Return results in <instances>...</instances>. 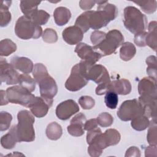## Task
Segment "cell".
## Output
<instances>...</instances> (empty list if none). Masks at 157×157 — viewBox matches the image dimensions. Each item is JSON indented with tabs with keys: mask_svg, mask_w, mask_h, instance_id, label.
Returning a JSON list of instances; mask_svg holds the SVG:
<instances>
[{
	"mask_svg": "<svg viewBox=\"0 0 157 157\" xmlns=\"http://www.w3.org/2000/svg\"><path fill=\"white\" fill-rule=\"evenodd\" d=\"M98 4L97 10H87L82 14L85 17L90 28L99 29L105 26L117 16V7L107 1H96Z\"/></svg>",
	"mask_w": 157,
	"mask_h": 157,
	"instance_id": "6da1fadb",
	"label": "cell"
},
{
	"mask_svg": "<svg viewBox=\"0 0 157 157\" xmlns=\"http://www.w3.org/2000/svg\"><path fill=\"white\" fill-rule=\"evenodd\" d=\"M18 124L16 132L18 142H32L35 139L33 124L35 121L33 114L28 110H22L17 114Z\"/></svg>",
	"mask_w": 157,
	"mask_h": 157,
	"instance_id": "7a4b0ae2",
	"label": "cell"
},
{
	"mask_svg": "<svg viewBox=\"0 0 157 157\" xmlns=\"http://www.w3.org/2000/svg\"><path fill=\"white\" fill-rule=\"evenodd\" d=\"M91 66L83 60L74 66L70 76L66 81L65 88L70 91H77L84 87L89 80L87 72Z\"/></svg>",
	"mask_w": 157,
	"mask_h": 157,
	"instance_id": "3957f363",
	"label": "cell"
},
{
	"mask_svg": "<svg viewBox=\"0 0 157 157\" xmlns=\"http://www.w3.org/2000/svg\"><path fill=\"white\" fill-rule=\"evenodd\" d=\"M124 25L131 33L136 34L143 32L147 26V18L138 9L128 6L124 9Z\"/></svg>",
	"mask_w": 157,
	"mask_h": 157,
	"instance_id": "277c9868",
	"label": "cell"
},
{
	"mask_svg": "<svg viewBox=\"0 0 157 157\" xmlns=\"http://www.w3.org/2000/svg\"><path fill=\"white\" fill-rule=\"evenodd\" d=\"M15 33L21 39H38L42 35V29L26 16L20 17L15 24Z\"/></svg>",
	"mask_w": 157,
	"mask_h": 157,
	"instance_id": "5b68a950",
	"label": "cell"
},
{
	"mask_svg": "<svg viewBox=\"0 0 157 157\" xmlns=\"http://www.w3.org/2000/svg\"><path fill=\"white\" fill-rule=\"evenodd\" d=\"M123 42L124 37L121 33L117 29H112L106 34L105 38L98 45L93 47L104 56L113 53Z\"/></svg>",
	"mask_w": 157,
	"mask_h": 157,
	"instance_id": "8992f818",
	"label": "cell"
},
{
	"mask_svg": "<svg viewBox=\"0 0 157 157\" xmlns=\"http://www.w3.org/2000/svg\"><path fill=\"white\" fill-rule=\"evenodd\" d=\"M6 96L9 102L29 107L36 96L21 86H13L7 88Z\"/></svg>",
	"mask_w": 157,
	"mask_h": 157,
	"instance_id": "52a82bcc",
	"label": "cell"
},
{
	"mask_svg": "<svg viewBox=\"0 0 157 157\" xmlns=\"http://www.w3.org/2000/svg\"><path fill=\"white\" fill-rule=\"evenodd\" d=\"M131 91V85L129 81L125 78H121L99 84L96 88V94L102 95L108 91H113L117 94L126 95L129 94Z\"/></svg>",
	"mask_w": 157,
	"mask_h": 157,
	"instance_id": "ba28073f",
	"label": "cell"
},
{
	"mask_svg": "<svg viewBox=\"0 0 157 157\" xmlns=\"http://www.w3.org/2000/svg\"><path fill=\"white\" fill-rule=\"evenodd\" d=\"M140 115H144V110L136 99L124 101L117 111V116L124 121L132 120Z\"/></svg>",
	"mask_w": 157,
	"mask_h": 157,
	"instance_id": "9c48e42d",
	"label": "cell"
},
{
	"mask_svg": "<svg viewBox=\"0 0 157 157\" xmlns=\"http://www.w3.org/2000/svg\"><path fill=\"white\" fill-rule=\"evenodd\" d=\"M139 98L145 100L156 101V80L150 77L141 79L138 84Z\"/></svg>",
	"mask_w": 157,
	"mask_h": 157,
	"instance_id": "30bf717a",
	"label": "cell"
},
{
	"mask_svg": "<svg viewBox=\"0 0 157 157\" xmlns=\"http://www.w3.org/2000/svg\"><path fill=\"white\" fill-rule=\"evenodd\" d=\"M37 83L39 86L40 96L47 100L53 101V98L58 92V86L55 80L47 74L39 79Z\"/></svg>",
	"mask_w": 157,
	"mask_h": 157,
	"instance_id": "8fae6325",
	"label": "cell"
},
{
	"mask_svg": "<svg viewBox=\"0 0 157 157\" xmlns=\"http://www.w3.org/2000/svg\"><path fill=\"white\" fill-rule=\"evenodd\" d=\"M74 51L78 57L91 66L95 64L102 56L101 53L94 50L93 47L85 43L78 44Z\"/></svg>",
	"mask_w": 157,
	"mask_h": 157,
	"instance_id": "7c38bea8",
	"label": "cell"
},
{
	"mask_svg": "<svg viewBox=\"0 0 157 157\" xmlns=\"http://www.w3.org/2000/svg\"><path fill=\"white\" fill-rule=\"evenodd\" d=\"M0 72L1 83L4 82L7 85L18 83L20 74L11 63L2 58L0 60Z\"/></svg>",
	"mask_w": 157,
	"mask_h": 157,
	"instance_id": "4fadbf2b",
	"label": "cell"
},
{
	"mask_svg": "<svg viewBox=\"0 0 157 157\" xmlns=\"http://www.w3.org/2000/svg\"><path fill=\"white\" fill-rule=\"evenodd\" d=\"M78 104L72 99H68L59 103L56 108L57 117L62 120H68L79 111Z\"/></svg>",
	"mask_w": 157,
	"mask_h": 157,
	"instance_id": "5bb4252c",
	"label": "cell"
},
{
	"mask_svg": "<svg viewBox=\"0 0 157 157\" xmlns=\"http://www.w3.org/2000/svg\"><path fill=\"white\" fill-rule=\"evenodd\" d=\"M53 101L47 100L42 97H36L29 106L31 113L37 118L45 117L52 105Z\"/></svg>",
	"mask_w": 157,
	"mask_h": 157,
	"instance_id": "9a60e30c",
	"label": "cell"
},
{
	"mask_svg": "<svg viewBox=\"0 0 157 157\" xmlns=\"http://www.w3.org/2000/svg\"><path fill=\"white\" fill-rule=\"evenodd\" d=\"M87 77L88 80L100 84L110 81V78L107 69L101 64H94L88 71Z\"/></svg>",
	"mask_w": 157,
	"mask_h": 157,
	"instance_id": "2e32d148",
	"label": "cell"
},
{
	"mask_svg": "<svg viewBox=\"0 0 157 157\" xmlns=\"http://www.w3.org/2000/svg\"><path fill=\"white\" fill-rule=\"evenodd\" d=\"M86 121V117L83 113L77 114L71 120L70 124L67 128L69 134L75 137H79L84 134V124Z\"/></svg>",
	"mask_w": 157,
	"mask_h": 157,
	"instance_id": "e0dca14e",
	"label": "cell"
},
{
	"mask_svg": "<svg viewBox=\"0 0 157 157\" xmlns=\"http://www.w3.org/2000/svg\"><path fill=\"white\" fill-rule=\"evenodd\" d=\"M121 136L120 132L115 129H108L104 133H101L99 137V143L104 150L107 147L115 145L119 143Z\"/></svg>",
	"mask_w": 157,
	"mask_h": 157,
	"instance_id": "ac0fdd59",
	"label": "cell"
},
{
	"mask_svg": "<svg viewBox=\"0 0 157 157\" xmlns=\"http://www.w3.org/2000/svg\"><path fill=\"white\" fill-rule=\"evenodd\" d=\"M62 36L63 40L69 45H75L79 44L83 37V32L78 26L74 25L65 28Z\"/></svg>",
	"mask_w": 157,
	"mask_h": 157,
	"instance_id": "d6986e66",
	"label": "cell"
},
{
	"mask_svg": "<svg viewBox=\"0 0 157 157\" xmlns=\"http://www.w3.org/2000/svg\"><path fill=\"white\" fill-rule=\"evenodd\" d=\"M11 64L15 69L24 74H29L33 71L34 65L32 61L26 57L14 56L10 60Z\"/></svg>",
	"mask_w": 157,
	"mask_h": 157,
	"instance_id": "ffe728a7",
	"label": "cell"
},
{
	"mask_svg": "<svg viewBox=\"0 0 157 157\" xmlns=\"http://www.w3.org/2000/svg\"><path fill=\"white\" fill-rule=\"evenodd\" d=\"M53 17L55 23L58 26H63L68 23L71 17L70 10L64 7H58L53 12Z\"/></svg>",
	"mask_w": 157,
	"mask_h": 157,
	"instance_id": "44dd1931",
	"label": "cell"
},
{
	"mask_svg": "<svg viewBox=\"0 0 157 157\" xmlns=\"http://www.w3.org/2000/svg\"><path fill=\"white\" fill-rule=\"evenodd\" d=\"M18 142L16 132V125L13 126L9 132L2 136L1 138V144L2 147L6 149L13 148Z\"/></svg>",
	"mask_w": 157,
	"mask_h": 157,
	"instance_id": "7402d4cb",
	"label": "cell"
},
{
	"mask_svg": "<svg viewBox=\"0 0 157 157\" xmlns=\"http://www.w3.org/2000/svg\"><path fill=\"white\" fill-rule=\"evenodd\" d=\"M120 50V56L123 61H128L131 60L136 55V48L131 42H126L121 44Z\"/></svg>",
	"mask_w": 157,
	"mask_h": 157,
	"instance_id": "603a6c76",
	"label": "cell"
},
{
	"mask_svg": "<svg viewBox=\"0 0 157 157\" xmlns=\"http://www.w3.org/2000/svg\"><path fill=\"white\" fill-rule=\"evenodd\" d=\"M40 2V1H21L20 5L21 10L25 16L31 18L32 16L38 10L37 7Z\"/></svg>",
	"mask_w": 157,
	"mask_h": 157,
	"instance_id": "cb8c5ba5",
	"label": "cell"
},
{
	"mask_svg": "<svg viewBox=\"0 0 157 157\" xmlns=\"http://www.w3.org/2000/svg\"><path fill=\"white\" fill-rule=\"evenodd\" d=\"M138 101L144 110V113L145 115H146L147 117H150L151 118H156V101L145 100L139 98L138 99Z\"/></svg>",
	"mask_w": 157,
	"mask_h": 157,
	"instance_id": "d4e9b609",
	"label": "cell"
},
{
	"mask_svg": "<svg viewBox=\"0 0 157 157\" xmlns=\"http://www.w3.org/2000/svg\"><path fill=\"white\" fill-rule=\"evenodd\" d=\"M148 33H147L145 43L154 51L156 50V21H151L148 25Z\"/></svg>",
	"mask_w": 157,
	"mask_h": 157,
	"instance_id": "484cf974",
	"label": "cell"
},
{
	"mask_svg": "<svg viewBox=\"0 0 157 157\" xmlns=\"http://www.w3.org/2000/svg\"><path fill=\"white\" fill-rule=\"evenodd\" d=\"M11 2L9 1H4L2 2L0 7V26L1 27L6 26L11 21V13L9 11Z\"/></svg>",
	"mask_w": 157,
	"mask_h": 157,
	"instance_id": "4316f807",
	"label": "cell"
},
{
	"mask_svg": "<svg viewBox=\"0 0 157 157\" xmlns=\"http://www.w3.org/2000/svg\"><path fill=\"white\" fill-rule=\"evenodd\" d=\"M45 132L49 139L56 140L61 137L63 130L61 126L58 123L56 122H52L48 124Z\"/></svg>",
	"mask_w": 157,
	"mask_h": 157,
	"instance_id": "83f0119b",
	"label": "cell"
},
{
	"mask_svg": "<svg viewBox=\"0 0 157 157\" xmlns=\"http://www.w3.org/2000/svg\"><path fill=\"white\" fill-rule=\"evenodd\" d=\"M17 50L16 44L9 39H5L0 42V55L1 56H7L15 52Z\"/></svg>",
	"mask_w": 157,
	"mask_h": 157,
	"instance_id": "f1b7e54d",
	"label": "cell"
},
{
	"mask_svg": "<svg viewBox=\"0 0 157 157\" xmlns=\"http://www.w3.org/2000/svg\"><path fill=\"white\" fill-rule=\"evenodd\" d=\"M150 124L148 117L145 115H140L131 120V125L136 131H141L145 130Z\"/></svg>",
	"mask_w": 157,
	"mask_h": 157,
	"instance_id": "f546056e",
	"label": "cell"
},
{
	"mask_svg": "<svg viewBox=\"0 0 157 157\" xmlns=\"http://www.w3.org/2000/svg\"><path fill=\"white\" fill-rule=\"evenodd\" d=\"M18 83L20 86L27 89L30 92L34 91L36 88L35 80L27 74L20 75Z\"/></svg>",
	"mask_w": 157,
	"mask_h": 157,
	"instance_id": "4dcf8cb0",
	"label": "cell"
},
{
	"mask_svg": "<svg viewBox=\"0 0 157 157\" xmlns=\"http://www.w3.org/2000/svg\"><path fill=\"white\" fill-rule=\"evenodd\" d=\"M137 4L141 9L146 13H152L156 10V1H133Z\"/></svg>",
	"mask_w": 157,
	"mask_h": 157,
	"instance_id": "1f68e13d",
	"label": "cell"
},
{
	"mask_svg": "<svg viewBox=\"0 0 157 157\" xmlns=\"http://www.w3.org/2000/svg\"><path fill=\"white\" fill-rule=\"evenodd\" d=\"M148 67L147 68V72L148 76L155 80H156L157 73V63L156 58L155 56H150L146 59Z\"/></svg>",
	"mask_w": 157,
	"mask_h": 157,
	"instance_id": "d6a6232c",
	"label": "cell"
},
{
	"mask_svg": "<svg viewBox=\"0 0 157 157\" xmlns=\"http://www.w3.org/2000/svg\"><path fill=\"white\" fill-rule=\"evenodd\" d=\"M149 129L147 133V141L150 145H156V119L153 118L150 121Z\"/></svg>",
	"mask_w": 157,
	"mask_h": 157,
	"instance_id": "836d02e7",
	"label": "cell"
},
{
	"mask_svg": "<svg viewBox=\"0 0 157 157\" xmlns=\"http://www.w3.org/2000/svg\"><path fill=\"white\" fill-rule=\"evenodd\" d=\"M50 18V14L44 10H37L31 19L37 25L40 26L47 23Z\"/></svg>",
	"mask_w": 157,
	"mask_h": 157,
	"instance_id": "e575fe53",
	"label": "cell"
},
{
	"mask_svg": "<svg viewBox=\"0 0 157 157\" xmlns=\"http://www.w3.org/2000/svg\"><path fill=\"white\" fill-rule=\"evenodd\" d=\"M104 102L106 106L110 109H115L118 104V94L113 91H108L105 93Z\"/></svg>",
	"mask_w": 157,
	"mask_h": 157,
	"instance_id": "d590c367",
	"label": "cell"
},
{
	"mask_svg": "<svg viewBox=\"0 0 157 157\" xmlns=\"http://www.w3.org/2000/svg\"><path fill=\"white\" fill-rule=\"evenodd\" d=\"M12 117L7 112L2 111L0 113V130L4 131L7 130L10 125Z\"/></svg>",
	"mask_w": 157,
	"mask_h": 157,
	"instance_id": "8d00e7d4",
	"label": "cell"
},
{
	"mask_svg": "<svg viewBox=\"0 0 157 157\" xmlns=\"http://www.w3.org/2000/svg\"><path fill=\"white\" fill-rule=\"evenodd\" d=\"M96 120L98 124L104 128L110 126L113 122V117L107 112H102L100 113Z\"/></svg>",
	"mask_w": 157,
	"mask_h": 157,
	"instance_id": "74e56055",
	"label": "cell"
},
{
	"mask_svg": "<svg viewBox=\"0 0 157 157\" xmlns=\"http://www.w3.org/2000/svg\"><path fill=\"white\" fill-rule=\"evenodd\" d=\"M42 39L45 42L50 44L55 43L58 40L57 33L54 29L52 28H47L43 33Z\"/></svg>",
	"mask_w": 157,
	"mask_h": 157,
	"instance_id": "f35d334b",
	"label": "cell"
},
{
	"mask_svg": "<svg viewBox=\"0 0 157 157\" xmlns=\"http://www.w3.org/2000/svg\"><path fill=\"white\" fill-rule=\"evenodd\" d=\"M78 103L83 109H91L95 104V101L93 98L89 96H81L78 99Z\"/></svg>",
	"mask_w": 157,
	"mask_h": 157,
	"instance_id": "ab89813d",
	"label": "cell"
},
{
	"mask_svg": "<svg viewBox=\"0 0 157 157\" xmlns=\"http://www.w3.org/2000/svg\"><path fill=\"white\" fill-rule=\"evenodd\" d=\"M106 33L100 31H94L91 34V41L94 45L93 46L98 45L105 37Z\"/></svg>",
	"mask_w": 157,
	"mask_h": 157,
	"instance_id": "60d3db41",
	"label": "cell"
},
{
	"mask_svg": "<svg viewBox=\"0 0 157 157\" xmlns=\"http://www.w3.org/2000/svg\"><path fill=\"white\" fill-rule=\"evenodd\" d=\"M147 33L145 31L140 32L137 33L134 36V43L139 47H145L146 46L145 38Z\"/></svg>",
	"mask_w": 157,
	"mask_h": 157,
	"instance_id": "b9f144b4",
	"label": "cell"
},
{
	"mask_svg": "<svg viewBox=\"0 0 157 157\" xmlns=\"http://www.w3.org/2000/svg\"><path fill=\"white\" fill-rule=\"evenodd\" d=\"M98 127V122L97 120L95 118L90 119L88 121H86L84 124V129L86 131L92 130Z\"/></svg>",
	"mask_w": 157,
	"mask_h": 157,
	"instance_id": "7bdbcfd3",
	"label": "cell"
},
{
	"mask_svg": "<svg viewBox=\"0 0 157 157\" xmlns=\"http://www.w3.org/2000/svg\"><path fill=\"white\" fill-rule=\"evenodd\" d=\"M125 156H140V151L137 147H131L126 150Z\"/></svg>",
	"mask_w": 157,
	"mask_h": 157,
	"instance_id": "ee69618b",
	"label": "cell"
},
{
	"mask_svg": "<svg viewBox=\"0 0 157 157\" xmlns=\"http://www.w3.org/2000/svg\"><path fill=\"white\" fill-rule=\"evenodd\" d=\"M96 4V1H80L79 2L80 7L83 10L91 9Z\"/></svg>",
	"mask_w": 157,
	"mask_h": 157,
	"instance_id": "f6af8a7d",
	"label": "cell"
},
{
	"mask_svg": "<svg viewBox=\"0 0 157 157\" xmlns=\"http://www.w3.org/2000/svg\"><path fill=\"white\" fill-rule=\"evenodd\" d=\"M145 156H156V145H150L145 149Z\"/></svg>",
	"mask_w": 157,
	"mask_h": 157,
	"instance_id": "bcb514c9",
	"label": "cell"
},
{
	"mask_svg": "<svg viewBox=\"0 0 157 157\" xmlns=\"http://www.w3.org/2000/svg\"><path fill=\"white\" fill-rule=\"evenodd\" d=\"M1 105H6L8 104L9 101L7 100V96H6V92L4 90H1Z\"/></svg>",
	"mask_w": 157,
	"mask_h": 157,
	"instance_id": "7dc6e473",
	"label": "cell"
}]
</instances>
